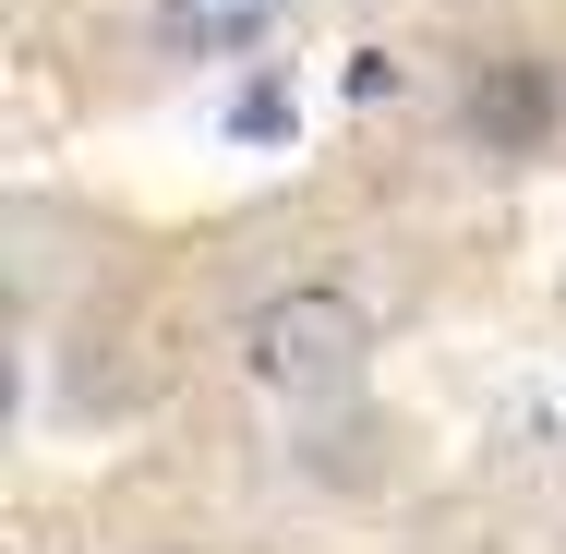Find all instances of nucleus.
I'll list each match as a JSON object with an SVG mask.
<instances>
[{
	"mask_svg": "<svg viewBox=\"0 0 566 554\" xmlns=\"http://www.w3.org/2000/svg\"><path fill=\"white\" fill-rule=\"evenodd\" d=\"M361 362H374V314L349 302L338 278H302V290H277V302L241 314V386L277 398V410H326V398H349Z\"/></svg>",
	"mask_w": 566,
	"mask_h": 554,
	"instance_id": "nucleus-1",
	"label": "nucleus"
},
{
	"mask_svg": "<svg viewBox=\"0 0 566 554\" xmlns=\"http://www.w3.org/2000/svg\"><path fill=\"white\" fill-rule=\"evenodd\" d=\"M458 121H470V145H482V157H531V145L555 133V61H531V49L482 61V73H470V97H458Z\"/></svg>",
	"mask_w": 566,
	"mask_h": 554,
	"instance_id": "nucleus-2",
	"label": "nucleus"
},
{
	"mask_svg": "<svg viewBox=\"0 0 566 554\" xmlns=\"http://www.w3.org/2000/svg\"><path fill=\"white\" fill-rule=\"evenodd\" d=\"M290 24V0H157V49L169 61H241Z\"/></svg>",
	"mask_w": 566,
	"mask_h": 554,
	"instance_id": "nucleus-3",
	"label": "nucleus"
},
{
	"mask_svg": "<svg viewBox=\"0 0 566 554\" xmlns=\"http://www.w3.org/2000/svg\"><path fill=\"white\" fill-rule=\"evenodd\" d=\"M290 133H302V85L290 73H253L229 97V145H290Z\"/></svg>",
	"mask_w": 566,
	"mask_h": 554,
	"instance_id": "nucleus-4",
	"label": "nucleus"
}]
</instances>
